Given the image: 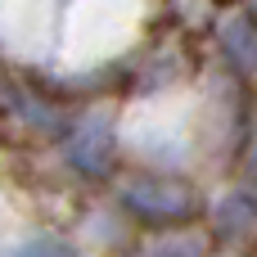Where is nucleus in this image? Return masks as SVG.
I'll return each instance as SVG.
<instances>
[{
	"mask_svg": "<svg viewBox=\"0 0 257 257\" xmlns=\"http://www.w3.org/2000/svg\"><path fill=\"white\" fill-rule=\"evenodd\" d=\"M253 230H257V203L248 194H230V199L217 208V235L239 239V235H253Z\"/></svg>",
	"mask_w": 257,
	"mask_h": 257,
	"instance_id": "obj_3",
	"label": "nucleus"
},
{
	"mask_svg": "<svg viewBox=\"0 0 257 257\" xmlns=\"http://www.w3.org/2000/svg\"><path fill=\"white\" fill-rule=\"evenodd\" d=\"M226 45H230V59L244 63V68H257V32L248 18H239L235 27H226Z\"/></svg>",
	"mask_w": 257,
	"mask_h": 257,
	"instance_id": "obj_4",
	"label": "nucleus"
},
{
	"mask_svg": "<svg viewBox=\"0 0 257 257\" xmlns=\"http://www.w3.org/2000/svg\"><path fill=\"white\" fill-rule=\"evenodd\" d=\"M117 203L122 212H131L136 221L154 226V230H176L190 226L203 212V199L190 181L181 176H163V172H136L117 185Z\"/></svg>",
	"mask_w": 257,
	"mask_h": 257,
	"instance_id": "obj_1",
	"label": "nucleus"
},
{
	"mask_svg": "<svg viewBox=\"0 0 257 257\" xmlns=\"http://www.w3.org/2000/svg\"><path fill=\"white\" fill-rule=\"evenodd\" d=\"M248 181L257 185V140H253V149H248Z\"/></svg>",
	"mask_w": 257,
	"mask_h": 257,
	"instance_id": "obj_6",
	"label": "nucleus"
},
{
	"mask_svg": "<svg viewBox=\"0 0 257 257\" xmlns=\"http://www.w3.org/2000/svg\"><path fill=\"white\" fill-rule=\"evenodd\" d=\"M14 257H77V248H72L68 239H54V235H45V239H32V244H23Z\"/></svg>",
	"mask_w": 257,
	"mask_h": 257,
	"instance_id": "obj_5",
	"label": "nucleus"
},
{
	"mask_svg": "<svg viewBox=\"0 0 257 257\" xmlns=\"http://www.w3.org/2000/svg\"><path fill=\"white\" fill-rule=\"evenodd\" d=\"M253 9H257V0H253Z\"/></svg>",
	"mask_w": 257,
	"mask_h": 257,
	"instance_id": "obj_7",
	"label": "nucleus"
},
{
	"mask_svg": "<svg viewBox=\"0 0 257 257\" xmlns=\"http://www.w3.org/2000/svg\"><path fill=\"white\" fill-rule=\"evenodd\" d=\"M63 158L86 181H108L117 172V126L108 113H86L63 136Z\"/></svg>",
	"mask_w": 257,
	"mask_h": 257,
	"instance_id": "obj_2",
	"label": "nucleus"
}]
</instances>
